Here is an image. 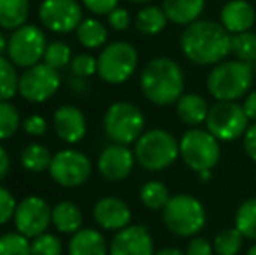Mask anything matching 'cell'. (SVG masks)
<instances>
[{
  "label": "cell",
  "mask_w": 256,
  "mask_h": 255,
  "mask_svg": "<svg viewBox=\"0 0 256 255\" xmlns=\"http://www.w3.org/2000/svg\"><path fill=\"white\" fill-rule=\"evenodd\" d=\"M180 48L186 60L196 65H218L232 49V34L222 23L197 20L183 30Z\"/></svg>",
  "instance_id": "cell-1"
},
{
  "label": "cell",
  "mask_w": 256,
  "mask_h": 255,
  "mask_svg": "<svg viewBox=\"0 0 256 255\" xmlns=\"http://www.w3.org/2000/svg\"><path fill=\"white\" fill-rule=\"evenodd\" d=\"M140 86L148 102L166 107L176 103L183 96L185 75L178 62L158 56L145 65L140 77Z\"/></svg>",
  "instance_id": "cell-2"
},
{
  "label": "cell",
  "mask_w": 256,
  "mask_h": 255,
  "mask_svg": "<svg viewBox=\"0 0 256 255\" xmlns=\"http://www.w3.org/2000/svg\"><path fill=\"white\" fill-rule=\"evenodd\" d=\"M254 77V67L239 60L218 63L208 75L209 95L218 102H236L250 91Z\"/></svg>",
  "instance_id": "cell-3"
},
{
  "label": "cell",
  "mask_w": 256,
  "mask_h": 255,
  "mask_svg": "<svg viewBox=\"0 0 256 255\" xmlns=\"http://www.w3.org/2000/svg\"><path fill=\"white\" fill-rule=\"evenodd\" d=\"M162 220L172 234L180 238H194L206 225V210L197 197L190 194L171 196L162 210Z\"/></svg>",
  "instance_id": "cell-4"
},
{
  "label": "cell",
  "mask_w": 256,
  "mask_h": 255,
  "mask_svg": "<svg viewBox=\"0 0 256 255\" xmlns=\"http://www.w3.org/2000/svg\"><path fill=\"white\" fill-rule=\"evenodd\" d=\"M134 157L145 170L162 171L180 157V142L166 129H150L136 142Z\"/></svg>",
  "instance_id": "cell-5"
},
{
  "label": "cell",
  "mask_w": 256,
  "mask_h": 255,
  "mask_svg": "<svg viewBox=\"0 0 256 255\" xmlns=\"http://www.w3.org/2000/svg\"><path fill=\"white\" fill-rule=\"evenodd\" d=\"M103 128L112 142L129 145L132 142H138V138L143 135L145 116L134 103L115 102L104 112Z\"/></svg>",
  "instance_id": "cell-6"
},
{
  "label": "cell",
  "mask_w": 256,
  "mask_h": 255,
  "mask_svg": "<svg viewBox=\"0 0 256 255\" xmlns=\"http://www.w3.org/2000/svg\"><path fill=\"white\" fill-rule=\"evenodd\" d=\"M220 140L212 136L208 129L192 128L183 133L180 140V157L185 161L190 170L206 171L212 170L220 161Z\"/></svg>",
  "instance_id": "cell-7"
},
{
  "label": "cell",
  "mask_w": 256,
  "mask_h": 255,
  "mask_svg": "<svg viewBox=\"0 0 256 255\" xmlns=\"http://www.w3.org/2000/svg\"><path fill=\"white\" fill-rule=\"evenodd\" d=\"M140 56L132 44L126 41H115L106 44L98 56V75L108 84H122L138 68Z\"/></svg>",
  "instance_id": "cell-8"
},
{
  "label": "cell",
  "mask_w": 256,
  "mask_h": 255,
  "mask_svg": "<svg viewBox=\"0 0 256 255\" xmlns=\"http://www.w3.org/2000/svg\"><path fill=\"white\" fill-rule=\"evenodd\" d=\"M250 119L237 102H216L209 107L206 129L222 142H232L246 133Z\"/></svg>",
  "instance_id": "cell-9"
},
{
  "label": "cell",
  "mask_w": 256,
  "mask_h": 255,
  "mask_svg": "<svg viewBox=\"0 0 256 255\" xmlns=\"http://www.w3.org/2000/svg\"><path fill=\"white\" fill-rule=\"evenodd\" d=\"M48 42L46 35L35 25H23L10 34L7 41V53L10 62L18 67L30 68L44 60Z\"/></svg>",
  "instance_id": "cell-10"
},
{
  "label": "cell",
  "mask_w": 256,
  "mask_h": 255,
  "mask_svg": "<svg viewBox=\"0 0 256 255\" xmlns=\"http://www.w3.org/2000/svg\"><path fill=\"white\" fill-rule=\"evenodd\" d=\"M92 164L84 152L75 149L60 150L52 156L49 175L58 185L61 187H80L91 177Z\"/></svg>",
  "instance_id": "cell-11"
},
{
  "label": "cell",
  "mask_w": 256,
  "mask_h": 255,
  "mask_svg": "<svg viewBox=\"0 0 256 255\" xmlns=\"http://www.w3.org/2000/svg\"><path fill=\"white\" fill-rule=\"evenodd\" d=\"M60 86V72L48 63H37L20 75L18 93L32 103H44L56 95Z\"/></svg>",
  "instance_id": "cell-12"
},
{
  "label": "cell",
  "mask_w": 256,
  "mask_h": 255,
  "mask_svg": "<svg viewBox=\"0 0 256 255\" xmlns=\"http://www.w3.org/2000/svg\"><path fill=\"white\" fill-rule=\"evenodd\" d=\"M52 222V210L48 201L38 196H28L18 203L14 213V224L20 234L26 238H37L44 234Z\"/></svg>",
  "instance_id": "cell-13"
},
{
  "label": "cell",
  "mask_w": 256,
  "mask_h": 255,
  "mask_svg": "<svg viewBox=\"0 0 256 255\" xmlns=\"http://www.w3.org/2000/svg\"><path fill=\"white\" fill-rule=\"evenodd\" d=\"M82 16V7L77 0H44L38 9L42 25L56 34H70L77 30L84 20Z\"/></svg>",
  "instance_id": "cell-14"
},
{
  "label": "cell",
  "mask_w": 256,
  "mask_h": 255,
  "mask_svg": "<svg viewBox=\"0 0 256 255\" xmlns=\"http://www.w3.org/2000/svg\"><path fill=\"white\" fill-rule=\"evenodd\" d=\"M108 255H155L152 234L142 224L128 225L114 236Z\"/></svg>",
  "instance_id": "cell-15"
},
{
  "label": "cell",
  "mask_w": 256,
  "mask_h": 255,
  "mask_svg": "<svg viewBox=\"0 0 256 255\" xmlns=\"http://www.w3.org/2000/svg\"><path fill=\"white\" fill-rule=\"evenodd\" d=\"M134 159V152H131V149L128 145L112 143L100 154L98 170L106 180L120 182L131 175Z\"/></svg>",
  "instance_id": "cell-16"
},
{
  "label": "cell",
  "mask_w": 256,
  "mask_h": 255,
  "mask_svg": "<svg viewBox=\"0 0 256 255\" xmlns=\"http://www.w3.org/2000/svg\"><path fill=\"white\" fill-rule=\"evenodd\" d=\"M92 217L96 224L106 231H122L131 225V208L120 197L106 196L96 201Z\"/></svg>",
  "instance_id": "cell-17"
},
{
  "label": "cell",
  "mask_w": 256,
  "mask_h": 255,
  "mask_svg": "<svg viewBox=\"0 0 256 255\" xmlns=\"http://www.w3.org/2000/svg\"><path fill=\"white\" fill-rule=\"evenodd\" d=\"M52 126L56 135L66 143H77L86 136L88 123L80 109L75 105H61L54 112Z\"/></svg>",
  "instance_id": "cell-18"
},
{
  "label": "cell",
  "mask_w": 256,
  "mask_h": 255,
  "mask_svg": "<svg viewBox=\"0 0 256 255\" xmlns=\"http://www.w3.org/2000/svg\"><path fill=\"white\" fill-rule=\"evenodd\" d=\"M220 21L232 35L250 32L256 21V11L248 0H228L222 7Z\"/></svg>",
  "instance_id": "cell-19"
},
{
  "label": "cell",
  "mask_w": 256,
  "mask_h": 255,
  "mask_svg": "<svg viewBox=\"0 0 256 255\" xmlns=\"http://www.w3.org/2000/svg\"><path fill=\"white\" fill-rule=\"evenodd\" d=\"M106 239L96 229H80L68 243V255H108Z\"/></svg>",
  "instance_id": "cell-20"
},
{
  "label": "cell",
  "mask_w": 256,
  "mask_h": 255,
  "mask_svg": "<svg viewBox=\"0 0 256 255\" xmlns=\"http://www.w3.org/2000/svg\"><path fill=\"white\" fill-rule=\"evenodd\" d=\"M206 7V0H164L162 9L169 21L176 25H185L197 21Z\"/></svg>",
  "instance_id": "cell-21"
},
{
  "label": "cell",
  "mask_w": 256,
  "mask_h": 255,
  "mask_svg": "<svg viewBox=\"0 0 256 255\" xmlns=\"http://www.w3.org/2000/svg\"><path fill=\"white\" fill-rule=\"evenodd\" d=\"M209 112V105L204 96L196 93H186L176 102V114L178 119L186 126H199L206 123V117Z\"/></svg>",
  "instance_id": "cell-22"
},
{
  "label": "cell",
  "mask_w": 256,
  "mask_h": 255,
  "mask_svg": "<svg viewBox=\"0 0 256 255\" xmlns=\"http://www.w3.org/2000/svg\"><path fill=\"white\" fill-rule=\"evenodd\" d=\"M82 218L84 217H82L80 208L72 201H61L52 208V224L60 232L75 234L82 229Z\"/></svg>",
  "instance_id": "cell-23"
},
{
  "label": "cell",
  "mask_w": 256,
  "mask_h": 255,
  "mask_svg": "<svg viewBox=\"0 0 256 255\" xmlns=\"http://www.w3.org/2000/svg\"><path fill=\"white\" fill-rule=\"evenodd\" d=\"M30 16L28 0H0V28L18 30Z\"/></svg>",
  "instance_id": "cell-24"
},
{
  "label": "cell",
  "mask_w": 256,
  "mask_h": 255,
  "mask_svg": "<svg viewBox=\"0 0 256 255\" xmlns=\"http://www.w3.org/2000/svg\"><path fill=\"white\" fill-rule=\"evenodd\" d=\"M77 39L82 46H86L88 49H98L103 44H106L108 41V30L106 27L100 20L94 18H86L82 20V23L78 25V28L75 30Z\"/></svg>",
  "instance_id": "cell-25"
},
{
  "label": "cell",
  "mask_w": 256,
  "mask_h": 255,
  "mask_svg": "<svg viewBox=\"0 0 256 255\" xmlns=\"http://www.w3.org/2000/svg\"><path fill=\"white\" fill-rule=\"evenodd\" d=\"M168 16L164 9L157 6H146L136 14V28L143 35H158L168 27Z\"/></svg>",
  "instance_id": "cell-26"
},
{
  "label": "cell",
  "mask_w": 256,
  "mask_h": 255,
  "mask_svg": "<svg viewBox=\"0 0 256 255\" xmlns=\"http://www.w3.org/2000/svg\"><path fill=\"white\" fill-rule=\"evenodd\" d=\"M52 156L49 149H46L40 143H30L21 150V164L24 170L32 171V173H42V171L49 170L51 166Z\"/></svg>",
  "instance_id": "cell-27"
},
{
  "label": "cell",
  "mask_w": 256,
  "mask_h": 255,
  "mask_svg": "<svg viewBox=\"0 0 256 255\" xmlns=\"http://www.w3.org/2000/svg\"><path fill=\"white\" fill-rule=\"evenodd\" d=\"M140 199L148 210H164L168 201L171 199V194H169V189L162 182L150 180L140 191Z\"/></svg>",
  "instance_id": "cell-28"
},
{
  "label": "cell",
  "mask_w": 256,
  "mask_h": 255,
  "mask_svg": "<svg viewBox=\"0 0 256 255\" xmlns=\"http://www.w3.org/2000/svg\"><path fill=\"white\" fill-rule=\"evenodd\" d=\"M244 236L237 227H228L220 231L212 239V250L216 255H237L242 248Z\"/></svg>",
  "instance_id": "cell-29"
},
{
  "label": "cell",
  "mask_w": 256,
  "mask_h": 255,
  "mask_svg": "<svg viewBox=\"0 0 256 255\" xmlns=\"http://www.w3.org/2000/svg\"><path fill=\"white\" fill-rule=\"evenodd\" d=\"M236 227L244 238L256 239V197H250L237 208Z\"/></svg>",
  "instance_id": "cell-30"
},
{
  "label": "cell",
  "mask_w": 256,
  "mask_h": 255,
  "mask_svg": "<svg viewBox=\"0 0 256 255\" xmlns=\"http://www.w3.org/2000/svg\"><path fill=\"white\" fill-rule=\"evenodd\" d=\"M234 56L239 62L256 63V34L253 32H242V34L232 35V49Z\"/></svg>",
  "instance_id": "cell-31"
},
{
  "label": "cell",
  "mask_w": 256,
  "mask_h": 255,
  "mask_svg": "<svg viewBox=\"0 0 256 255\" xmlns=\"http://www.w3.org/2000/svg\"><path fill=\"white\" fill-rule=\"evenodd\" d=\"M18 77L16 67L10 60L0 56V102H7L18 93Z\"/></svg>",
  "instance_id": "cell-32"
},
{
  "label": "cell",
  "mask_w": 256,
  "mask_h": 255,
  "mask_svg": "<svg viewBox=\"0 0 256 255\" xmlns=\"http://www.w3.org/2000/svg\"><path fill=\"white\" fill-rule=\"evenodd\" d=\"M21 117L18 109L9 102H0V140H7L18 131Z\"/></svg>",
  "instance_id": "cell-33"
},
{
  "label": "cell",
  "mask_w": 256,
  "mask_h": 255,
  "mask_svg": "<svg viewBox=\"0 0 256 255\" xmlns=\"http://www.w3.org/2000/svg\"><path fill=\"white\" fill-rule=\"evenodd\" d=\"M0 255H32V243L20 232L0 236Z\"/></svg>",
  "instance_id": "cell-34"
},
{
  "label": "cell",
  "mask_w": 256,
  "mask_h": 255,
  "mask_svg": "<svg viewBox=\"0 0 256 255\" xmlns=\"http://www.w3.org/2000/svg\"><path fill=\"white\" fill-rule=\"evenodd\" d=\"M70 62H72L70 46H66L61 41H56V42H52V44L48 46L46 55H44V63L51 65V67H54L56 70H60V68L66 67Z\"/></svg>",
  "instance_id": "cell-35"
},
{
  "label": "cell",
  "mask_w": 256,
  "mask_h": 255,
  "mask_svg": "<svg viewBox=\"0 0 256 255\" xmlns=\"http://www.w3.org/2000/svg\"><path fill=\"white\" fill-rule=\"evenodd\" d=\"M63 253V243L58 236L44 234L37 236L32 241V255H61Z\"/></svg>",
  "instance_id": "cell-36"
},
{
  "label": "cell",
  "mask_w": 256,
  "mask_h": 255,
  "mask_svg": "<svg viewBox=\"0 0 256 255\" xmlns=\"http://www.w3.org/2000/svg\"><path fill=\"white\" fill-rule=\"evenodd\" d=\"M70 67L74 75H77V77H91V75L98 74V58H94L92 55H88V53H82V55H77L75 58H72Z\"/></svg>",
  "instance_id": "cell-37"
},
{
  "label": "cell",
  "mask_w": 256,
  "mask_h": 255,
  "mask_svg": "<svg viewBox=\"0 0 256 255\" xmlns=\"http://www.w3.org/2000/svg\"><path fill=\"white\" fill-rule=\"evenodd\" d=\"M16 208H18V203H16V199H14L12 192L7 191L6 187L0 185V225L7 224V222L14 217Z\"/></svg>",
  "instance_id": "cell-38"
},
{
  "label": "cell",
  "mask_w": 256,
  "mask_h": 255,
  "mask_svg": "<svg viewBox=\"0 0 256 255\" xmlns=\"http://www.w3.org/2000/svg\"><path fill=\"white\" fill-rule=\"evenodd\" d=\"M106 18H108V25H110L115 32L128 30L129 25H131V16H129L128 11L122 9V7H115Z\"/></svg>",
  "instance_id": "cell-39"
},
{
  "label": "cell",
  "mask_w": 256,
  "mask_h": 255,
  "mask_svg": "<svg viewBox=\"0 0 256 255\" xmlns=\"http://www.w3.org/2000/svg\"><path fill=\"white\" fill-rule=\"evenodd\" d=\"M23 128H24V131H26L28 135L40 136V135H44V133L48 131V121H46L42 116H38V114H34V116H30V117H26V119H24Z\"/></svg>",
  "instance_id": "cell-40"
},
{
  "label": "cell",
  "mask_w": 256,
  "mask_h": 255,
  "mask_svg": "<svg viewBox=\"0 0 256 255\" xmlns=\"http://www.w3.org/2000/svg\"><path fill=\"white\" fill-rule=\"evenodd\" d=\"M212 245L208 241L206 238H200V236H194L188 241L185 250V255H212Z\"/></svg>",
  "instance_id": "cell-41"
},
{
  "label": "cell",
  "mask_w": 256,
  "mask_h": 255,
  "mask_svg": "<svg viewBox=\"0 0 256 255\" xmlns=\"http://www.w3.org/2000/svg\"><path fill=\"white\" fill-rule=\"evenodd\" d=\"M82 4H84L92 14H98V16L106 14L108 16V14L117 7L118 0H82Z\"/></svg>",
  "instance_id": "cell-42"
},
{
  "label": "cell",
  "mask_w": 256,
  "mask_h": 255,
  "mask_svg": "<svg viewBox=\"0 0 256 255\" xmlns=\"http://www.w3.org/2000/svg\"><path fill=\"white\" fill-rule=\"evenodd\" d=\"M244 150L256 163V123L251 124L244 133Z\"/></svg>",
  "instance_id": "cell-43"
},
{
  "label": "cell",
  "mask_w": 256,
  "mask_h": 255,
  "mask_svg": "<svg viewBox=\"0 0 256 255\" xmlns=\"http://www.w3.org/2000/svg\"><path fill=\"white\" fill-rule=\"evenodd\" d=\"M242 109H244V112H246L248 119L256 123V89L246 96V100H244V103H242Z\"/></svg>",
  "instance_id": "cell-44"
},
{
  "label": "cell",
  "mask_w": 256,
  "mask_h": 255,
  "mask_svg": "<svg viewBox=\"0 0 256 255\" xmlns=\"http://www.w3.org/2000/svg\"><path fill=\"white\" fill-rule=\"evenodd\" d=\"M9 168H10V157L7 154L6 147L0 143V180L6 178V175L9 173Z\"/></svg>",
  "instance_id": "cell-45"
},
{
  "label": "cell",
  "mask_w": 256,
  "mask_h": 255,
  "mask_svg": "<svg viewBox=\"0 0 256 255\" xmlns=\"http://www.w3.org/2000/svg\"><path fill=\"white\" fill-rule=\"evenodd\" d=\"M155 255H185V252L176 248V246H168V248H162L158 252H155Z\"/></svg>",
  "instance_id": "cell-46"
},
{
  "label": "cell",
  "mask_w": 256,
  "mask_h": 255,
  "mask_svg": "<svg viewBox=\"0 0 256 255\" xmlns=\"http://www.w3.org/2000/svg\"><path fill=\"white\" fill-rule=\"evenodd\" d=\"M199 178H200V180H202V182H208L209 178H211V170L200 171V173H199Z\"/></svg>",
  "instance_id": "cell-47"
},
{
  "label": "cell",
  "mask_w": 256,
  "mask_h": 255,
  "mask_svg": "<svg viewBox=\"0 0 256 255\" xmlns=\"http://www.w3.org/2000/svg\"><path fill=\"white\" fill-rule=\"evenodd\" d=\"M6 49H7V41L2 32H0V55H2V51H6Z\"/></svg>",
  "instance_id": "cell-48"
},
{
  "label": "cell",
  "mask_w": 256,
  "mask_h": 255,
  "mask_svg": "<svg viewBox=\"0 0 256 255\" xmlns=\"http://www.w3.org/2000/svg\"><path fill=\"white\" fill-rule=\"evenodd\" d=\"M246 255H256V243H254L253 246H251L250 250H248V253H246Z\"/></svg>",
  "instance_id": "cell-49"
},
{
  "label": "cell",
  "mask_w": 256,
  "mask_h": 255,
  "mask_svg": "<svg viewBox=\"0 0 256 255\" xmlns=\"http://www.w3.org/2000/svg\"><path fill=\"white\" fill-rule=\"evenodd\" d=\"M131 2H134V4H145V2H150V0H131Z\"/></svg>",
  "instance_id": "cell-50"
},
{
  "label": "cell",
  "mask_w": 256,
  "mask_h": 255,
  "mask_svg": "<svg viewBox=\"0 0 256 255\" xmlns=\"http://www.w3.org/2000/svg\"><path fill=\"white\" fill-rule=\"evenodd\" d=\"M254 75H256V63H254Z\"/></svg>",
  "instance_id": "cell-51"
}]
</instances>
